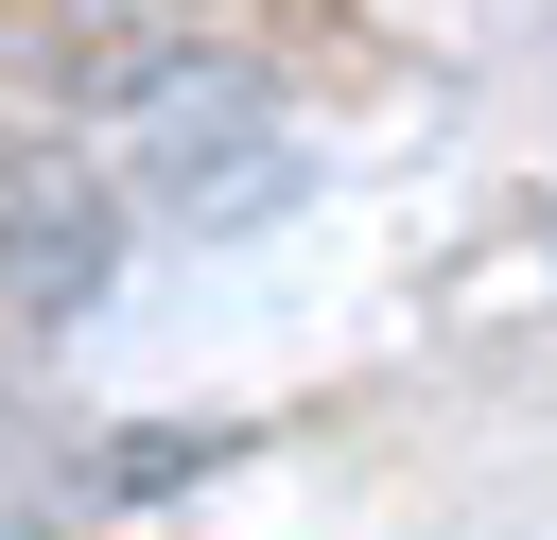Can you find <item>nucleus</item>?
I'll return each mask as SVG.
<instances>
[{"label": "nucleus", "mask_w": 557, "mask_h": 540, "mask_svg": "<svg viewBox=\"0 0 557 540\" xmlns=\"http://www.w3.org/2000/svg\"><path fill=\"white\" fill-rule=\"evenodd\" d=\"M139 157H157V192H174L191 226H261V209L296 192V139H278L261 87H226V70H157V87H139Z\"/></svg>", "instance_id": "f257e3e1"}, {"label": "nucleus", "mask_w": 557, "mask_h": 540, "mask_svg": "<svg viewBox=\"0 0 557 540\" xmlns=\"http://www.w3.org/2000/svg\"><path fill=\"white\" fill-rule=\"evenodd\" d=\"M104 261H122V192H104L87 157L17 139V157H0V314L70 331V314L104 296Z\"/></svg>", "instance_id": "f03ea898"}]
</instances>
